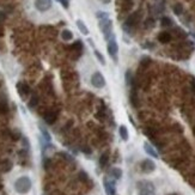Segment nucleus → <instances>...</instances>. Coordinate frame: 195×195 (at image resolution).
<instances>
[{
	"label": "nucleus",
	"instance_id": "nucleus-31",
	"mask_svg": "<svg viewBox=\"0 0 195 195\" xmlns=\"http://www.w3.org/2000/svg\"><path fill=\"white\" fill-rule=\"evenodd\" d=\"M59 2L64 6V8H66V10L69 7V0H59Z\"/></svg>",
	"mask_w": 195,
	"mask_h": 195
},
{
	"label": "nucleus",
	"instance_id": "nucleus-15",
	"mask_svg": "<svg viewBox=\"0 0 195 195\" xmlns=\"http://www.w3.org/2000/svg\"><path fill=\"white\" fill-rule=\"evenodd\" d=\"M75 24H77V28L79 29V31L83 34V35H89V29H88V27L85 25V23L82 19H78L75 22Z\"/></svg>",
	"mask_w": 195,
	"mask_h": 195
},
{
	"label": "nucleus",
	"instance_id": "nucleus-9",
	"mask_svg": "<svg viewBox=\"0 0 195 195\" xmlns=\"http://www.w3.org/2000/svg\"><path fill=\"white\" fill-rule=\"evenodd\" d=\"M17 91L19 94V96L22 98H25L29 94H30V86L27 84V83H23V82H19L17 84Z\"/></svg>",
	"mask_w": 195,
	"mask_h": 195
},
{
	"label": "nucleus",
	"instance_id": "nucleus-35",
	"mask_svg": "<svg viewBox=\"0 0 195 195\" xmlns=\"http://www.w3.org/2000/svg\"><path fill=\"white\" fill-rule=\"evenodd\" d=\"M170 195H177V194H170Z\"/></svg>",
	"mask_w": 195,
	"mask_h": 195
},
{
	"label": "nucleus",
	"instance_id": "nucleus-20",
	"mask_svg": "<svg viewBox=\"0 0 195 195\" xmlns=\"http://www.w3.org/2000/svg\"><path fill=\"white\" fill-rule=\"evenodd\" d=\"M172 23H174V22H172L169 17H162V18H161V25H162V27H165V28L171 27Z\"/></svg>",
	"mask_w": 195,
	"mask_h": 195
},
{
	"label": "nucleus",
	"instance_id": "nucleus-17",
	"mask_svg": "<svg viewBox=\"0 0 195 195\" xmlns=\"http://www.w3.org/2000/svg\"><path fill=\"white\" fill-rule=\"evenodd\" d=\"M61 38L66 41V42H68V41H72L73 40V33L71 31V30H68V29H64L62 31H61Z\"/></svg>",
	"mask_w": 195,
	"mask_h": 195
},
{
	"label": "nucleus",
	"instance_id": "nucleus-3",
	"mask_svg": "<svg viewBox=\"0 0 195 195\" xmlns=\"http://www.w3.org/2000/svg\"><path fill=\"white\" fill-rule=\"evenodd\" d=\"M98 27H99V30H101L102 34H103L104 38H105L107 41H109V40L111 38V36L114 35V34H113V22H111L109 18L102 19V21H99Z\"/></svg>",
	"mask_w": 195,
	"mask_h": 195
},
{
	"label": "nucleus",
	"instance_id": "nucleus-29",
	"mask_svg": "<svg viewBox=\"0 0 195 195\" xmlns=\"http://www.w3.org/2000/svg\"><path fill=\"white\" fill-rule=\"evenodd\" d=\"M11 135L13 136V139H14V140H18V139H19V138L22 136V135H21V133H19V130H18V129L12 130V133H11Z\"/></svg>",
	"mask_w": 195,
	"mask_h": 195
},
{
	"label": "nucleus",
	"instance_id": "nucleus-24",
	"mask_svg": "<svg viewBox=\"0 0 195 195\" xmlns=\"http://www.w3.org/2000/svg\"><path fill=\"white\" fill-rule=\"evenodd\" d=\"M95 56L97 58V60L102 64V65L103 66L105 65V59H104V56L101 54V52H98L97 49H95Z\"/></svg>",
	"mask_w": 195,
	"mask_h": 195
},
{
	"label": "nucleus",
	"instance_id": "nucleus-7",
	"mask_svg": "<svg viewBox=\"0 0 195 195\" xmlns=\"http://www.w3.org/2000/svg\"><path fill=\"white\" fill-rule=\"evenodd\" d=\"M140 169H141L142 172L150 174V172L156 170V163L153 162L152 159H144L142 162L140 163Z\"/></svg>",
	"mask_w": 195,
	"mask_h": 195
},
{
	"label": "nucleus",
	"instance_id": "nucleus-2",
	"mask_svg": "<svg viewBox=\"0 0 195 195\" xmlns=\"http://www.w3.org/2000/svg\"><path fill=\"white\" fill-rule=\"evenodd\" d=\"M138 195H156V188L155 184L150 181H139L136 183Z\"/></svg>",
	"mask_w": 195,
	"mask_h": 195
},
{
	"label": "nucleus",
	"instance_id": "nucleus-8",
	"mask_svg": "<svg viewBox=\"0 0 195 195\" xmlns=\"http://www.w3.org/2000/svg\"><path fill=\"white\" fill-rule=\"evenodd\" d=\"M58 116H59V111H58V110H54V109H50V110H48V111L43 115V120H44L48 125H53V123L56 121Z\"/></svg>",
	"mask_w": 195,
	"mask_h": 195
},
{
	"label": "nucleus",
	"instance_id": "nucleus-21",
	"mask_svg": "<svg viewBox=\"0 0 195 195\" xmlns=\"http://www.w3.org/2000/svg\"><path fill=\"white\" fill-rule=\"evenodd\" d=\"M40 130H41L42 136L44 138V140H46L47 142H50V141H52V136H50V134L48 133V130L46 129V128H43V127H40Z\"/></svg>",
	"mask_w": 195,
	"mask_h": 195
},
{
	"label": "nucleus",
	"instance_id": "nucleus-33",
	"mask_svg": "<svg viewBox=\"0 0 195 195\" xmlns=\"http://www.w3.org/2000/svg\"><path fill=\"white\" fill-rule=\"evenodd\" d=\"M192 89H193V91H195V78L194 77H192Z\"/></svg>",
	"mask_w": 195,
	"mask_h": 195
},
{
	"label": "nucleus",
	"instance_id": "nucleus-28",
	"mask_svg": "<svg viewBox=\"0 0 195 195\" xmlns=\"http://www.w3.org/2000/svg\"><path fill=\"white\" fill-rule=\"evenodd\" d=\"M8 108H7V103L5 101H1L0 102V113H7Z\"/></svg>",
	"mask_w": 195,
	"mask_h": 195
},
{
	"label": "nucleus",
	"instance_id": "nucleus-19",
	"mask_svg": "<svg viewBox=\"0 0 195 195\" xmlns=\"http://www.w3.org/2000/svg\"><path fill=\"white\" fill-rule=\"evenodd\" d=\"M172 10H174V13L176 16H181L183 13V5L182 4H175L174 7H172Z\"/></svg>",
	"mask_w": 195,
	"mask_h": 195
},
{
	"label": "nucleus",
	"instance_id": "nucleus-1",
	"mask_svg": "<svg viewBox=\"0 0 195 195\" xmlns=\"http://www.w3.org/2000/svg\"><path fill=\"white\" fill-rule=\"evenodd\" d=\"M31 187H33V182H31V178L29 176H21L13 183L14 192L19 195L28 194L31 190Z\"/></svg>",
	"mask_w": 195,
	"mask_h": 195
},
{
	"label": "nucleus",
	"instance_id": "nucleus-16",
	"mask_svg": "<svg viewBox=\"0 0 195 195\" xmlns=\"http://www.w3.org/2000/svg\"><path fill=\"white\" fill-rule=\"evenodd\" d=\"M108 162H109V152L102 153L101 157H99V166L101 168H105Z\"/></svg>",
	"mask_w": 195,
	"mask_h": 195
},
{
	"label": "nucleus",
	"instance_id": "nucleus-6",
	"mask_svg": "<svg viewBox=\"0 0 195 195\" xmlns=\"http://www.w3.org/2000/svg\"><path fill=\"white\" fill-rule=\"evenodd\" d=\"M34 4H35V8L40 12H47L53 6L52 0H35Z\"/></svg>",
	"mask_w": 195,
	"mask_h": 195
},
{
	"label": "nucleus",
	"instance_id": "nucleus-10",
	"mask_svg": "<svg viewBox=\"0 0 195 195\" xmlns=\"http://www.w3.org/2000/svg\"><path fill=\"white\" fill-rule=\"evenodd\" d=\"M103 184H104V190H105L107 195H116L115 183H114L113 181H110V180H108V178L105 177Z\"/></svg>",
	"mask_w": 195,
	"mask_h": 195
},
{
	"label": "nucleus",
	"instance_id": "nucleus-4",
	"mask_svg": "<svg viewBox=\"0 0 195 195\" xmlns=\"http://www.w3.org/2000/svg\"><path fill=\"white\" fill-rule=\"evenodd\" d=\"M107 49H108V54L110 55V58L117 62V54H119V44L116 42V38L115 36L113 35L111 38L108 41V46H107Z\"/></svg>",
	"mask_w": 195,
	"mask_h": 195
},
{
	"label": "nucleus",
	"instance_id": "nucleus-32",
	"mask_svg": "<svg viewBox=\"0 0 195 195\" xmlns=\"http://www.w3.org/2000/svg\"><path fill=\"white\" fill-rule=\"evenodd\" d=\"M49 164H50V159L49 158H44L43 159V168L44 169H48L49 168Z\"/></svg>",
	"mask_w": 195,
	"mask_h": 195
},
{
	"label": "nucleus",
	"instance_id": "nucleus-12",
	"mask_svg": "<svg viewBox=\"0 0 195 195\" xmlns=\"http://www.w3.org/2000/svg\"><path fill=\"white\" fill-rule=\"evenodd\" d=\"M171 34L168 33V31H163L158 35V41L161 42V43H169L170 41H171Z\"/></svg>",
	"mask_w": 195,
	"mask_h": 195
},
{
	"label": "nucleus",
	"instance_id": "nucleus-26",
	"mask_svg": "<svg viewBox=\"0 0 195 195\" xmlns=\"http://www.w3.org/2000/svg\"><path fill=\"white\" fill-rule=\"evenodd\" d=\"M153 27H155V19L153 18H147L145 21V28L146 29H151Z\"/></svg>",
	"mask_w": 195,
	"mask_h": 195
},
{
	"label": "nucleus",
	"instance_id": "nucleus-36",
	"mask_svg": "<svg viewBox=\"0 0 195 195\" xmlns=\"http://www.w3.org/2000/svg\"><path fill=\"white\" fill-rule=\"evenodd\" d=\"M56 1H59V0H56Z\"/></svg>",
	"mask_w": 195,
	"mask_h": 195
},
{
	"label": "nucleus",
	"instance_id": "nucleus-23",
	"mask_svg": "<svg viewBox=\"0 0 195 195\" xmlns=\"http://www.w3.org/2000/svg\"><path fill=\"white\" fill-rule=\"evenodd\" d=\"M96 18H98L99 21L107 19V18H109V13L105 12V11H97V12H96Z\"/></svg>",
	"mask_w": 195,
	"mask_h": 195
},
{
	"label": "nucleus",
	"instance_id": "nucleus-34",
	"mask_svg": "<svg viewBox=\"0 0 195 195\" xmlns=\"http://www.w3.org/2000/svg\"><path fill=\"white\" fill-rule=\"evenodd\" d=\"M101 1H102L103 4H105V5H107V4H110V2H111V0H101Z\"/></svg>",
	"mask_w": 195,
	"mask_h": 195
},
{
	"label": "nucleus",
	"instance_id": "nucleus-22",
	"mask_svg": "<svg viewBox=\"0 0 195 195\" xmlns=\"http://www.w3.org/2000/svg\"><path fill=\"white\" fill-rule=\"evenodd\" d=\"M12 169V163L10 162V161H4L2 164H1V170L4 171V172H7V171H10Z\"/></svg>",
	"mask_w": 195,
	"mask_h": 195
},
{
	"label": "nucleus",
	"instance_id": "nucleus-30",
	"mask_svg": "<svg viewBox=\"0 0 195 195\" xmlns=\"http://www.w3.org/2000/svg\"><path fill=\"white\" fill-rule=\"evenodd\" d=\"M150 62H151V59H150L149 56H144V58L141 59V62H140V64H141V66H147Z\"/></svg>",
	"mask_w": 195,
	"mask_h": 195
},
{
	"label": "nucleus",
	"instance_id": "nucleus-27",
	"mask_svg": "<svg viewBox=\"0 0 195 195\" xmlns=\"http://www.w3.org/2000/svg\"><path fill=\"white\" fill-rule=\"evenodd\" d=\"M133 80H134V78H133V75H132V72L130 71H127L126 72V83H127V85H132L133 84Z\"/></svg>",
	"mask_w": 195,
	"mask_h": 195
},
{
	"label": "nucleus",
	"instance_id": "nucleus-25",
	"mask_svg": "<svg viewBox=\"0 0 195 195\" xmlns=\"http://www.w3.org/2000/svg\"><path fill=\"white\" fill-rule=\"evenodd\" d=\"M37 103H38V97L36 96V95H34L33 97L30 98V102H29V108H35L36 105H37Z\"/></svg>",
	"mask_w": 195,
	"mask_h": 195
},
{
	"label": "nucleus",
	"instance_id": "nucleus-14",
	"mask_svg": "<svg viewBox=\"0 0 195 195\" xmlns=\"http://www.w3.org/2000/svg\"><path fill=\"white\" fill-rule=\"evenodd\" d=\"M119 134H120V138L123 140V141H127L129 139V133L126 126H120L119 128Z\"/></svg>",
	"mask_w": 195,
	"mask_h": 195
},
{
	"label": "nucleus",
	"instance_id": "nucleus-18",
	"mask_svg": "<svg viewBox=\"0 0 195 195\" xmlns=\"http://www.w3.org/2000/svg\"><path fill=\"white\" fill-rule=\"evenodd\" d=\"M72 49L74 50V52H77V53H82L83 52V49H84V46H83V42L82 41H75L74 43H73V46H72Z\"/></svg>",
	"mask_w": 195,
	"mask_h": 195
},
{
	"label": "nucleus",
	"instance_id": "nucleus-13",
	"mask_svg": "<svg viewBox=\"0 0 195 195\" xmlns=\"http://www.w3.org/2000/svg\"><path fill=\"white\" fill-rule=\"evenodd\" d=\"M109 175H110V177L114 178V180H120V178L122 177V170H121L120 168H113V169L110 170Z\"/></svg>",
	"mask_w": 195,
	"mask_h": 195
},
{
	"label": "nucleus",
	"instance_id": "nucleus-5",
	"mask_svg": "<svg viewBox=\"0 0 195 195\" xmlns=\"http://www.w3.org/2000/svg\"><path fill=\"white\" fill-rule=\"evenodd\" d=\"M91 85L96 89H103L105 86V78L101 72H95L91 75Z\"/></svg>",
	"mask_w": 195,
	"mask_h": 195
},
{
	"label": "nucleus",
	"instance_id": "nucleus-11",
	"mask_svg": "<svg viewBox=\"0 0 195 195\" xmlns=\"http://www.w3.org/2000/svg\"><path fill=\"white\" fill-rule=\"evenodd\" d=\"M144 150H145V152L149 155V156H151V157H153V158H158V153H157V151L153 149V146H151L149 142H145L144 144Z\"/></svg>",
	"mask_w": 195,
	"mask_h": 195
}]
</instances>
